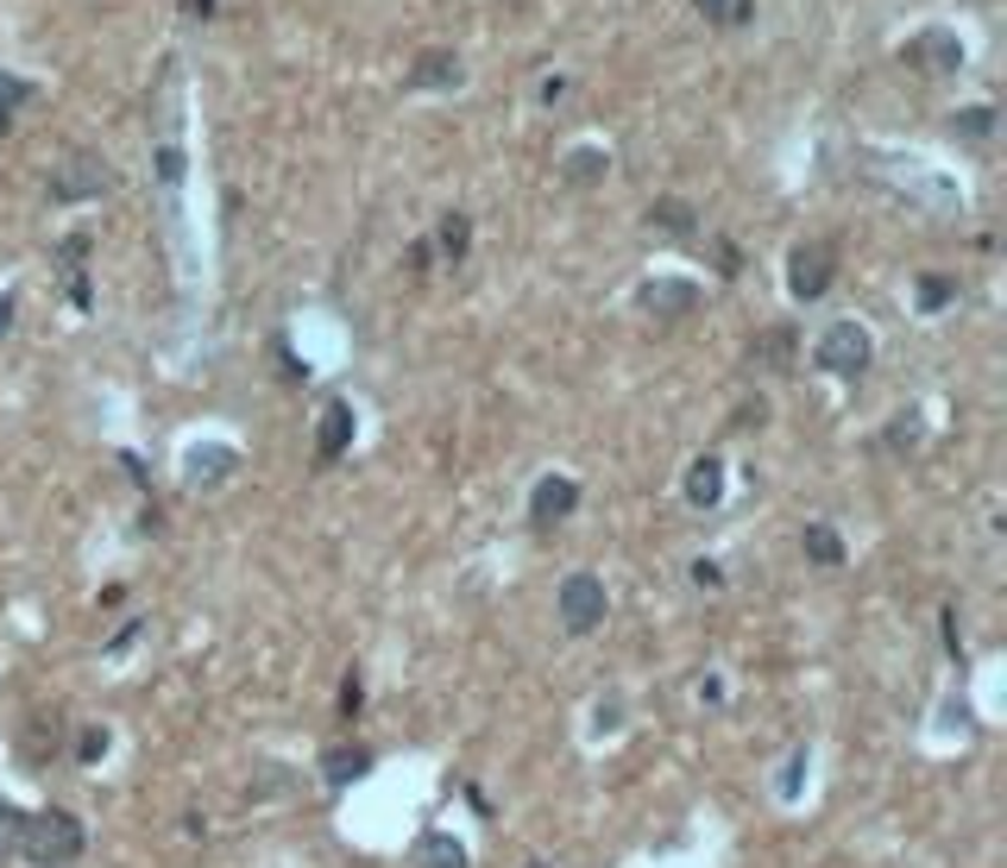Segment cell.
Returning <instances> with one entry per match:
<instances>
[{
  "instance_id": "obj_6",
  "label": "cell",
  "mask_w": 1007,
  "mask_h": 868,
  "mask_svg": "<svg viewBox=\"0 0 1007 868\" xmlns=\"http://www.w3.org/2000/svg\"><path fill=\"white\" fill-rule=\"evenodd\" d=\"M901 58L926 76H945V70H964V44H957V32H919Z\"/></svg>"
},
{
  "instance_id": "obj_23",
  "label": "cell",
  "mask_w": 1007,
  "mask_h": 868,
  "mask_svg": "<svg viewBox=\"0 0 1007 868\" xmlns=\"http://www.w3.org/2000/svg\"><path fill=\"white\" fill-rule=\"evenodd\" d=\"M32 95H39V89H32L26 76H7V70H0V114H13V108H26Z\"/></svg>"
},
{
  "instance_id": "obj_17",
  "label": "cell",
  "mask_w": 1007,
  "mask_h": 868,
  "mask_svg": "<svg viewBox=\"0 0 1007 868\" xmlns=\"http://www.w3.org/2000/svg\"><path fill=\"white\" fill-rule=\"evenodd\" d=\"M649 227H655V233H674V239H686V233L699 227V221H693V202H680V195H661L655 208H649Z\"/></svg>"
},
{
  "instance_id": "obj_11",
  "label": "cell",
  "mask_w": 1007,
  "mask_h": 868,
  "mask_svg": "<svg viewBox=\"0 0 1007 868\" xmlns=\"http://www.w3.org/2000/svg\"><path fill=\"white\" fill-rule=\"evenodd\" d=\"M718 498H724V460H718V453H699V460L686 466V503H693V510H718Z\"/></svg>"
},
{
  "instance_id": "obj_14",
  "label": "cell",
  "mask_w": 1007,
  "mask_h": 868,
  "mask_svg": "<svg viewBox=\"0 0 1007 868\" xmlns=\"http://www.w3.org/2000/svg\"><path fill=\"white\" fill-rule=\"evenodd\" d=\"M460 82V58L454 51H423L409 63V89H454Z\"/></svg>"
},
{
  "instance_id": "obj_31",
  "label": "cell",
  "mask_w": 1007,
  "mask_h": 868,
  "mask_svg": "<svg viewBox=\"0 0 1007 868\" xmlns=\"http://www.w3.org/2000/svg\"><path fill=\"white\" fill-rule=\"evenodd\" d=\"M693 579L699 585H718V560H693Z\"/></svg>"
},
{
  "instance_id": "obj_25",
  "label": "cell",
  "mask_w": 1007,
  "mask_h": 868,
  "mask_svg": "<svg viewBox=\"0 0 1007 868\" xmlns=\"http://www.w3.org/2000/svg\"><path fill=\"white\" fill-rule=\"evenodd\" d=\"M950 126H957L964 139H988V126H995V108H964Z\"/></svg>"
},
{
  "instance_id": "obj_24",
  "label": "cell",
  "mask_w": 1007,
  "mask_h": 868,
  "mask_svg": "<svg viewBox=\"0 0 1007 868\" xmlns=\"http://www.w3.org/2000/svg\"><path fill=\"white\" fill-rule=\"evenodd\" d=\"M919 435H926V428H919V416L907 409V416L888 428V447H894V453H913V447H919Z\"/></svg>"
},
{
  "instance_id": "obj_18",
  "label": "cell",
  "mask_w": 1007,
  "mask_h": 868,
  "mask_svg": "<svg viewBox=\"0 0 1007 868\" xmlns=\"http://www.w3.org/2000/svg\"><path fill=\"white\" fill-rule=\"evenodd\" d=\"M750 359L755 366H769V371H794V328H769L762 340H755Z\"/></svg>"
},
{
  "instance_id": "obj_35",
  "label": "cell",
  "mask_w": 1007,
  "mask_h": 868,
  "mask_svg": "<svg viewBox=\"0 0 1007 868\" xmlns=\"http://www.w3.org/2000/svg\"><path fill=\"white\" fill-rule=\"evenodd\" d=\"M529 868H542V862H529Z\"/></svg>"
},
{
  "instance_id": "obj_5",
  "label": "cell",
  "mask_w": 1007,
  "mask_h": 868,
  "mask_svg": "<svg viewBox=\"0 0 1007 868\" xmlns=\"http://www.w3.org/2000/svg\"><path fill=\"white\" fill-rule=\"evenodd\" d=\"M580 510V484L561 479V472H548V479H536V491H529V522L536 529H555V522H567Z\"/></svg>"
},
{
  "instance_id": "obj_8",
  "label": "cell",
  "mask_w": 1007,
  "mask_h": 868,
  "mask_svg": "<svg viewBox=\"0 0 1007 868\" xmlns=\"http://www.w3.org/2000/svg\"><path fill=\"white\" fill-rule=\"evenodd\" d=\"M642 309L661 315V321L693 315L699 309V284H693V277H655V284H642Z\"/></svg>"
},
{
  "instance_id": "obj_1",
  "label": "cell",
  "mask_w": 1007,
  "mask_h": 868,
  "mask_svg": "<svg viewBox=\"0 0 1007 868\" xmlns=\"http://www.w3.org/2000/svg\"><path fill=\"white\" fill-rule=\"evenodd\" d=\"M82 818L77 811H39V818H26V837H20V856L32 868H70L82 856Z\"/></svg>"
},
{
  "instance_id": "obj_4",
  "label": "cell",
  "mask_w": 1007,
  "mask_h": 868,
  "mask_svg": "<svg viewBox=\"0 0 1007 868\" xmlns=\"http://www.w3.org/2000/svg\"><path fill=\"white\" fill-rule=\"evenodd\" d=\"M837 277V252L825 246V239H800L794 252H787V289H794V303H818L825 289H832Z\"/></svg>"
},
{
  "instance_id": "obj_22",
  "label": "cell",
  "mask_w": 1007,
  "mask_h": 868,
  "mask_svg": "<svg viewBox=\"0 0 1007 868\" xmlns=\"http://www.w3.org/2000/svg\"><path fill=\"white\" fill-rule=\"evenodd\" d=\"M699 13L718 20V25H743L750 20V0H699Z\"/></svg>"
},
{
  "instance_id": "obj_13",
  "label": "cell",
  "mask_w": 1007,
  "mask_h": 868,
  "mask_svg": "<svg viewBox=\"0 0 1007 868\" xmlns=\"http://www.w3.org/2000/svg\"><path fill=\"white\" fill-rule=\"evenodd\" d=\"M409 868H466V844H454L447 830H423L409 849Z\"/></svg>"
},
{
  "instance_id": "obj_33",
  "label": "cell",
  "mask_w": 1007,
  "mask_h": 868,
  "mask_svg": "<svg viewBox=\"0 0 1007 868\" xmlns=\"http://www.w3.org/2000/svg\"><path fill=\"white\" fill-rule=\"evenodd\" d=\"M13 328V296H0V334Z\"/></svg>"
},
{
  "instance_id": "obj_28",
  "label": "cell",
  "mask_w": 1007,
  "mask_h": 868,
  "mask_svg": "<svg viewBox=\"0 0 1007 868\" xmlns=\"http://www.w3.org/2000/svg\"><path fill=\"white\" fill-rule=\"evenodd\" d=\"M618 724H623V705H618V698H604V705H599V724H592V731L604 736V731H618Z\"/></svg>"
},
{
  "instance_id": "obj_30",
  "label": "cell",
  "mask_w": 1007,
  "mask_h": 868,
  "mask_svg": "<svg viewBox=\"0 0 1007 868\" xmlns=\"http://www.w3.org/2000/svg\"><path fill=\"white\" fill-rule=\"evenodd\" d=\"M428 258H435V246H428V239H423V246H409V277H423Z\"/></svg>"
},
{
  "instance_id": "obj_26",
  "label": "cell",
  "mask_w": 1007,
  "mask_h": 868,
  "mask_svg": "<svg viewBox=\"0 0 1007 868\" xmlns=\"http://www.w3.org/2000/svg\"><path fill=\"white\" fill-rule=\"evenodd\" d=\"M77 755H82V762H101V755H108V731H101V724H89V731H82V743H77Z\"/></svg>"
},
{
  "instance_id": "obj_12",
  "label": "cell",
  "mask_w": 1007,
  "mask_h": 868,
  "mask_svg": "<svg viewBox=\"0 0 1007 868\" xmlns=\"http://www.w3.org/2000/svg\"><path fill=\"white\" fill-rule=\"evenodd\" d=\"M366 768H372V749H359V743H334L328 755H322V780H328L334 793L340 787H353V780H366Z\"/></svg>"
},
{
  "instance_id": "obj_29",
  "label": "cell",
  "mask_w": 1007,
  "mask_h": 868,
  "mask_svg": "<svg viewBox=\"0 0 1007 868\" xmlns=\"http://www.w3.org/2000/svg\"><path fill=\"white\" fill-rule=\"evenodd\" d=\"M359 698L366 693H359V674H353L347 686H340V717H359Z\"/></svg>"
},
{
  "instance_id": "obj_10",
  "label": "cell",
  "mask_w": 1007,
  "mask_h": 868,
  "mask_svg": "<svg viewBox=\"0 0 1007 868\" xmlns=\"http://www.w3.org/2000/svg\"><path fill=\"white\" fill-rule=\"evenodd\" d=\"M347 447H353V404H328L322 422H315V460L334 466Z\"/></svg>"
},
{
  "instance_id": "obj_9",
  "label": "cell",
  "mask_w": 1007,
  "mask_h": 868,
  "mask_svg": "<svg viewBox=\"0 0 1007 868\" xmlns=\"http://www.w3.org/2000/svg\"><path fill=\"white\" fill-rule=\"evenodd\" d=\"M108 190V171H101L95 157H70L58 176H51V202H89V195Z\"/></svg>"
},
{
  "instance_id": "obj_16",
  "label": "cell",
  "mask_w": 1007,
  "mask_h": 868,
  "mask_svg": "<svg viewBox=\"0 0 1007 868\" xmlns=\"http://www.w3.org/2000/svg\"><path fill=\"white\" fill-rule=\"evenodd\" d=\"M604 171H611V157L599 152V145H580V152H567L561 176L573 183V190H592V183H604Z\"/></svg>"
},
{
  "instance_id": "obj_15",
  "label": "cell",
  "mask_w": 1007,
  "mask_h": 868,
  "mask_svg": "<svg viewBox=\"0 0 1007 868\" xmlns=\"http://www.w3.org/2000/svg\"><path fill=\"white\" fill-rule=\"evenodd\" d=\"M435 252H441L447 265H460L466 252H472V214H441V227H435Z\"/></svg>"
},
{
  "instance_id": "obj_34",
  "label": "cell",
  "mask_w": 1007,
  "mask_h": 868,
  "mask_svg": "<svg viewBox=\"0 0 1007 868\" xmlns=\"http://www.w3.org/2000/svg\"><path fill=\"white\" fill-rule=\"evenodd\" d=\"M0 133H7V114H0Z\"/></svg>"
},
{
  "instance_id": "obj_7",
  "label": "cell",
  "mask_w": 1007,
  "mask_h": 868,
  "mask_svg": "<svg viewBox=\"0 0 1007 868\" xmlns=\"http://www.w3.org/2000/svg\"><path fill=\"white\" fill-rule=\"evenodd\" d=\"M233 466H240V453H233L227 441H202V447H190V453H183V479H190L195 491H208V484L233 479Z\"/></svg>"
},
{
  "instance_id": "obj_20",
  "label": "cell",
  "mask_w": 1007,
  "mask_h": 868,
  "mask_svg": "<svg viewBox=\"0 0 1007 868\" xmlns=\"http://www.w3.org/2000/svg\"><path fill=\"white\" fill-rule=\"evenodd\" d=\"M20 837H26V811L13 799H0V856H20Z\"/></svg>"
},
{
  "instance_id": "obj_32",
  "label": "cell",
  "mask_w": 1007,
  "mask_h": 868,
  "mask_svg": "<svg viewBox=\"0 0 1007 868\" xmlns=\"http://www.w3.org/2000/svg\"><path fill=\"white\" fill-rule=\"evenodd\" d=\"M183 13H190V20H208V13H214V0H183Z\"/></svg>"
},
{
  "instance_id": "obj_3",
  "label": "cell",
  "mask_w": 1007,
  "mask_h": 868,
  "mask_svg": "<svg viewBox=\"0 0 1007 868\" xmlns=\"http://www.w3.org/2000/svg\"><path fill=\"white\" fill-rule=\"evenodd\" d=\"M813 359L832 371V378H863L875 359V340H869V328H856V321H832V328L818 334Z\"/></svg>"
},
{
  "instance_id": "obj_27",
  "label": "cell",
  "mask_w": 1007,
  "mask_h": 868,
  "mask_svg": "<svg viewBox=\"0 0 1007 868\" xmlns=\"http://www.w3.org/2000/svg\"><path fill=\"white\" fill-rule=\"evenodd\" d=\"M800 768H806V749L787 755V774H781V799H794V793H800Z\"/></svg>"
},
{
  "instance_id": "obj_19",
  "label": "cell",
  "mask_w": 1007,
  "mask_h": 868,
  "mask_svg": "<svg viewBox=\"0 0 1007 868\" xmlns=\"http://www.w3.org/2000/svg\"><path fill=\"white\" fill-rule=\"evenodd\" d=\"M800 548H806V560H818V566H844V541H837L825 522H806Z\"/></svg>"
},
{
  "instance_id": "obj_2",
  "label": "cell",
  "mask_w": 1007,
  "mask_h": 868,
  "mask_svg": "<svg viewBox=\"0 0 1007 868\" xmlns=\"http://www.w3.org/2000/svg\"><path fill=\"white\" fill-rule=\"evenodd\" d=\"M604 611H611V599H604L599 573H567L561 585H555V617H561L567 636H592L604 623Z\"/></svg>"
},
{
  "instance_id": "obj_21",
  "label": "cell",
  "mask_w": 1007,
  "mask_h": 868,
  "mask_svg": "<svg viewBox=\"0 0 1007 868\" xmlns=\"http://www.w3.org/2000/svg\"><path fill=\"white\" fill-rule=\"evenodd\" d=\"M950 296H957V277H919V309H945Z\"/></svg>"
}]
</instances>
